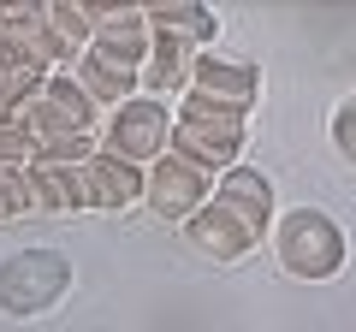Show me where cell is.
I'll return each mask as SVG.
<instances>
[{"mask_svg":"<svg viewBox=\"0 0 356 332\" xmlns=\"http://www.w3.org/2000/svg\"><path fill=\"white\" fill-rule=\"evenodd\" d=\"M243 137H250V113L243 107H220V101H202V95H184L166 154H178V160H191V166H202V172L220 179V172L238 166Z\"/></svg>","mask_w":356,"mask_h":332,"instance_id":"1","label":"cell"},{"mask_svg":"<svg viewBox=\"0 0 356 332\" xmlns=\"http://www.w3.org/2000/svg\"><path fill=\"white\" fill-rule=\"evenodd\" d=\"M273 256L291 279H339L350 261V238L327 208H291L273 219Z\"/></svg>","mask_w":356,"mask_h":332,"instance_id":"2","label":"cell"},{"mask_svg":"<svg viewBox=\"0 0 356 332\" xmlns=\"http://www.w3.org/2000/svg\"><path fill=\"white\" fill-rule=\"evenodd\" d=\"M65 285H72V261L60 249H18L13 261H0V308L18 320L54 308Z\"/></svg>","mask_w":356,"mask_h":332,"instance_id":"3","label":"cell"},{"mask_svg":"<svg viewBox=\"0 0 356 332\" xmlns=\"http://www.w3.org/2000/svg\"><path fill=\"white\" fill-rule=\"evenodd\" d=\"M172 125H178V113H166V101L137 95V101H125V107L107 113L102 149L125 154V160H137V166H154L166 149H172Z\"/></svg>","mask_w":356,"mask_h":332,"instance_id":"4","label":"cell"},{"mask_svg":"<svg viewBox=\"0 0 356 332\" xmlns=\"http://www.w3.org/2000/svg\"><path fill=\"white\" fill-rule=\"evenodd\" d=\"M0 30H6V36L24 48V60L36 65V72H48V77L77 72V60H83V53L48 24V0H0Z\"/></svg>","mask_w":356,"mask_h":332,"instance_id":"5","label":"cell"},{"mask_svg":"<svg viewBox=\"0 0 356 332\" xmlns=\"http://www.w3.org/2000/svg\"><path fill=\"white\" fill-rule=\"evenodd\" d=\"M214 172H202V166L191 160H178V154H161V160L149 166V190H143V208H149L154 219H184L196 214V208L214 202Z\"/></svg>","mask_w":356,"mask_h":332,"instance_id":"6","label":"cell"},{"mask_svg":"<svg viewBox=\"0 0 356 332\" xmlns=\"http://www.w3.org/2000/svg\"><path fill=\"white\" fill-rule=\"evenodd\" d=\"M89 18H95V42L89 53L125 65V72H143L154 53V30H149V13L143 6H107V0H89Z\"/></svg>","mask_w":356,"mask_h":332,"instance_id":"7","label":"cell"},{"mask_svg":"<svg viewBox=\"0 0 356 332\" xmlns=\"http://www.w3.org/2000/svg\"><path fill=\"white\" fill-rule=\"evenodd\" d=\"M184 238H191V249L202 261H220V267H226V261L250 256L255 243H261V231H255L243 214H232L226 202H208V208H196V214L184 219Z\"/></svg>","mask_w":356,"mask_h":332,"instance_id":"8","label":"cell"},{"mask_svg":"<svg viewBox=\"0 0 356 332\" xmlns=\"http://www.w3.org/2000/svg\"><path fill=\"white\" fill-rule=\"evenodd\" d=\"M83 172H89V208H102V214L137 208L143 190H149V166L125 160V154H113V149H95V160H89Z\"/></svg>","mask_w":356,"mask_h":332,"instance_id":"9","label":"cell"},{"mask_svg":"<svg viewBox=\"0 0 356 332\" xmlns=\"http://www.w3.org/2000/svg\"><path fill=\"white\" fill-rule=\"evenodd\" d=\"M191 95L220 101V107H243V113H250V107L261 101V72L243 65V60H226V53H202V60H196Z\"/></svg>","mask_w":356,"mask_h":332,"instance_id":"10","label":"cell"},{"mask_svg":"<svg viewBox=\"0 0 356 332\" xmlns=\"http://www.w3.org/2000/svg\"><path fill=\"white\" fill-rule=\"evenodd\" d=\"M196 60H202V48L172 42V36H154V53H149V65H143V95H154V101H166V95H191Z\"/></svg>","mask_w":356,"mask_h":332,"instance_id":"11","label":"cell"},{"mask_svg":"<svg viewBox=\"0 0 356 332\" xmlns=\"http://www.w3.org/2000/svg\"><path fill=\"white\" fill-rule=\"evenodd\" d=\"M214 202H226L232 214H243L255 231H273V184H267L255 166H232V172H220Z\"/></svg>","mask_w":356,"mask_h":332,"instance_id":"12","label":"cell"},{"mask_svg":"<svg viewBox=\"0 0 356 332\" xmlns=\"http://www.w3.org/2000/svg\"><path fill=\"white\" fill-rule=\"evenodd\" d=\"M143 13H149L154 36L191 42V48H202V53H208V42L220 36V18L208 13V6H196V0H154V6H143Z\"/></svg>","mask_w":356,"mask_h":332,"instance_id":"13","label":"cell"},{"mask_svg":"<svg viewBox=\"0 0 356 332\" xmlns=\"http://www.w3.org/2000/svg\"><path fill=\"white\" fill-rule=\"evenodd\" d=\"M30 172V190H36L42 214H83L89 208V172L83 166H24Z\"/></svg>","mask_w":356,"mask_h":332,"instance_id":"14","label":"cell"},{"mask_svg":"<svg viewBox=\"0 0 356 332\" xmlns=\"http://www.w3.org/2000/svg\"><path fill=\"white\" fill-rule=\"evenodd\" d=\"M72 77L95 95V107H102V113H113V107H125V101H137V95H143V72H125V65L102 60V53H83Z\"/></svg>","mask_w":356,"mask_h":332,"instance_id":"15","label":"cell"},{"mask_svg":"<svg viewBox=\"0 0 356 332\" xmlns=\"http://www.w3.org/2000/svg\"><path fill=\"white\" fill-rule=\"evenodd\" d=\"M48 101H54V107H65V113H72V119H77L83 131H95V125H102V107H95V95H89V90L77 83L72 72L48 77Z\"/></svg>","mask_w":356,"mask_h":332,"instance_id":"16","label":"cell"},{"mask_svg":"<svg viewBox=\"0 0 356 332\" xmlns=\"http://www.w3.org/2000/svg\"><path fill=\"white\" fill-rule=\"evenodd\" d=\"M48 24L72 42L77 53H89L95 42V18H89V0H48Z\"/></svg>","mask_w":356,"mask_h":332,"instance_id":"17","label":"cell"},{"mask_svg":"<svg viewBox=\"0 0 356 332\" xmlns=\"http://www.w3.org/2000/svg\"><path fill=\"white\" fill-rule=\"evenodd\" d=\"M36 214V190H30L24 166H0V219H24Z\"/></svg>","mask_w":356,"mask_h":332,"instance_id":"18","label":"cell"},{"mask_svg":"<svg viewBox=\"0 0 356 332\" xmlns=\"http://www.w3.org/2000/svg\"><path fill=\"white\" fill-rule=\"evenodd\" d=\"M36 160V131L24 119H0V166H30Z\"/></svg>","mask_w":356,"mask_h":332,"instance_id":"19","label":"cell"},{"mask_svg":"<svg viewBox=\"0 0 356 332\" xmlns=\"http://www.w3.org/2000/svg\"><path fill=\"white\" fill-rule=\"evenodd\" d=\"M102 149V137H60L48 149H36V166H89Z\"/></svg>","mask_w":356,"mask_h":332,"instance_id":"20","label":"cell"},{"mask_svg":"<svg viewBox=\"0 0 356 332\" xmlns=\"http://www.w3.org/2000/svg\"><path fill=\"white\" fill-rule=\"evenodd\" d=\"M332 149L344 154V166H356V95L332 107Z\"/></svg>","mask_w":356,"mask_h":332,"instance_id":"21","label":"cell"},{"mask_svg":"<svg viewBox=\"0 0 356 332\" xmlns=\"http://www.w3.org/2000/svg\"><path fill=\"white\" fill-rule=\"evenodd\" d=\"M0 77H6V65H0Z\"/></svg>","mask_w":356,"mask_h":332,"instance_id":"22","label":"cell"}]
</instances>
